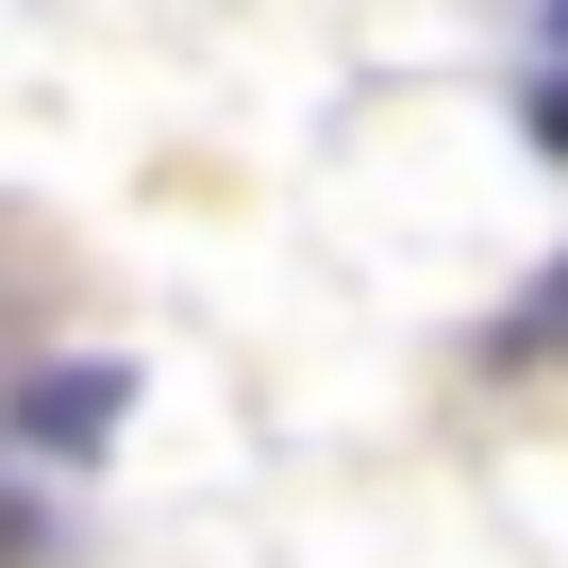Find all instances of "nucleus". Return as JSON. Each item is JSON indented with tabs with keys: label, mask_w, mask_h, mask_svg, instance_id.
Wrapping results in <instances>:
<instances>
[{
	"label": "nucleus",
	"mask_w": 568,
	"mask_h": 568,
	"mask_svg": "<svg viewBox=\"0 0 568 568\" xmlns=\"http://www.w3.org/2000/svg\"><path fill=\"white\" fill-rule=\"evenodd\" d=\"M535 134H551V151H568V51H551V68H535Z\"/></svg>",
	"instance_id": "7ed1b4c3"
},
{
	"label": "nucleus",
	"mask_w": 568,
	"mask_h": 568,
	"mask_svg": "<svg viewBox=\"0 0 568 568\" xmlns=\"http://www.w3.org/2000/svg\"><path fill=\"white\" fill-rule=\"evenodd\" d=\"M118 402H134V368H118V352H68L51 385H18V452H101Z\"/></svg>",
	"instance_id": "f257e3e1"
},
{
	"label": "nucleus",
	"mask_w": 568,
	"mask_h": 568,
	"mask_svg": "<svg viewBox=\"0 0 568 568\" xmlns=\"http://www.w3.org/2000/svg\"><path fill=\"white\" fill-rule=\"evenodd\" d=\"M551 18H568V0H551Z\"/></svg>",
	"instance_id": "20e7f679"
},
{
	"label": "nucleus",
	"mask_w": 568,
	"mask_h": 568,
	"mask_svg": "<svg viewBox=\"0 0 568 568\" xmlns=\"http://www.w3.org/2000/svg\"><path fill=\"white\" fill-rule=\"evenodd\" d=\"M535 352H568V267H551V284H535V302L501 318V368H535Z\"/></svg>",
	"instance_id": "f03ea898"
}]
</instances>
